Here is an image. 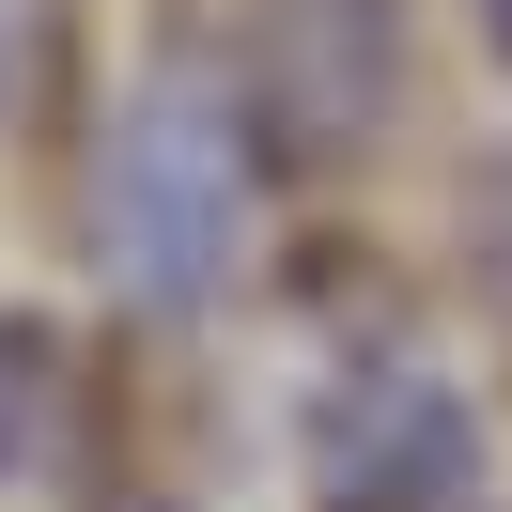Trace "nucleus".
Instances as JSON below:
<instances>
[{"instance_id":"obj_1","label":"nucleus","mask_w":512,"mask_h":512,"mask_svg":"<svg viewBox=\"0 0 512 512\" xmlns=\"http://www.w3.org/2000/svg\"><path fill=\"white\" fill-rule=\"evenodd\" d=\"M249 202H264L249 187V109L202 63H171L125 109V140H109V280L140 311H218L233 264H249Z\"/></svg>"},{"instance_id":"obj_2","label":"nucleus","mask_w":512,"mask_h":512,"mask_svg":"<svg viewBox=\"0 0 512 512\" xmlns=\"http://www.w3.org/2000/svg\"><path fill=\"white\" fill-rule=\"evenodd\" d=\"M481 497V404L450 357L373 342L311 388V512H466Z\"/></svg>"},{"instance_id":"obj_3","label":"nucleus","mask_w":512,"mask_h":512,"mask_svg":"<svg viewBox=\"0 0 512 512\" xmlns=\"http://www.w3.org/2000/svg\"><path fill=\"white\" fill-rule=\"evenodd\" d=\"M264 78H280V109H295V140L311 156H357V140L388 125V0H280L264 16Z\"/></svg>"},{"instance_id":"obj_4","label":"nucleus","mask_w":512,"mask_h":512,"mask_svg":"<svg viewBox=\"0 0 512 512\" xmlns=\"http://www.w3.org/2000/svg\"><path fill=\"white\" fill-rule=\"evenodd\" d=\"M47 404H63V342H47L32 311H0V481H32Z\"/></svg>"},{"instance_id":"obj_5","label":"nucleus","mask_w":512,"mask_h":512,"mask_svg":"<svg viewBox=\"0 0 512 512\" xmlns=\"http://www.w3.org/2000/svg\"><path fill=\"white\" fill-rule=\"evenodd\" d=\"M481 264H497V295H512V140L481 156Z\"/></svg>"},{"instance_id":"obj_6","label":"nucleus","mask_w":512,"mask_h":512,"mask_svg":"<svg viewBox=\"0 0 512 512\" xmlns=\"http://www.w3.org/2000/svg\"><path fill=\"white\" fill-rule=\"evenodd\" d=\"M466 16H481V47H497V78H512V0H466Z\"/></svg>"}]
</instances>
